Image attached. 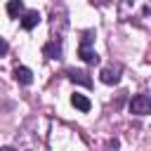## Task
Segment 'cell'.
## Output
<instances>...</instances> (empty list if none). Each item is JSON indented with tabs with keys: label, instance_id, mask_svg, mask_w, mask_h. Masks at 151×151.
Wrapping results in <instances>:
<instances>
[{
	"label": "cell",
	"instance_id": "obj_3",
	"mask_svg": "<svg viewBox=\"0 0 151 151\" xmlns=\"http://www.w3.org/2000/svg\"><path fill=\"white\" fill-rule=\"evenodd\" d=\"M130 113H134V116L151 113V97L149 94H134L130 101Z\"/></svg>",
	"mask_w": 151,
	"mask_h": 151
},
{
	"label": "cell",
	"instance_id": "obj_6",
	"mask_svg": "<svg viewBox=\"0 0 151 151\" xmlns=\"http://www.w3.org/2000/svg\"><path fill=\"white\" fill-rule=\"evenodd\" d=\"M66 76H68V80H73V83H78V85H83V87H92V78H90L85 71L68 68V71H66Z\"/></svg>",
	"mask_w": 151,
	"mask_h": 151
},
{
	"label": "cell",
	"instance_id": "obj_1",
	"mask_svg": "<svg viewBox=\"0 0 151 151\" xmlns=\"http://www.w3.org/2000/svg\"><path fill=\"white\" fill-rule=\"evenodd\" d=\"M149 12H151L149 0H120L118 5L120 21H142L149 19Z\"/></svg>",
	"mask_w": 151,
	"mask_h": 151
},
{
	"label": "cell",
	"instance_id": "obj_4",
	"mask_svg": "<svg viewBox=\"0 0 151 151\" xmlns=\"http://www.w3.org/2000/svg\"><path fill=\"white\" fill-rule=\"evenodd\" d=\"M120 73H123L120 64H109V66L101 68L99 78H101V83H106V85H116V83L120 80Z\"/></svg>",
	"mask_w": 151,
	"mask_h": 151
},
{
	"label": "cell",
	"instance_id": "obj_7",
	"mask_svg": "<svg viewBox=\"0 0 151 151\" xmlns=\"http://www.w3.org/2000/svg\"><path fill=\"white\" fill-rule=\"evenodd\" d=\"M42 54L47 59H59L61 57V40H50L42 45Z\"/></svg>",
	"mask_w": 151,
	"mask_h": 151
},
{
	"label": "cell",
	"instance_id": "obj_9",
	"mask_svg": "<svg viewBox=\"0 0 151 151\" xmlns=\"http://www.w3.org/2000/svg\"><path fill=\"white\" fill-rule=\"evenodd\" d=\"M14 80L21 83V85H31V83H33V73H31V68H26V66H17V68H14Z\"/></svg>",
	"mask_w": 151,
	"mask_h": 151
},
{
	"label": "cell",
	"instance_id": "obj_5",
	"mask_svg": "<svg viewBox=\"0 0 151 151\" xmlns=\"http://www.w3.org/2000/svg\"><path fill=\"white\" fill-rule=\"evenodd\" d=\"M38 24H40V12H38V9H28V12H24V17H21V28L31 31V28H35Z\"/></svg>",
	"mask_w": 151,
	"mask_h": 151
},
{
	"label": "cell",
	"instance_id": "obj_8",
	"mask_svg": "<svg viewBox=\"0 0 151 151\" xmlns=\"http://www.w3.org/2000/svg\"><path fill=\"white\" fill-rule=\"evenodd\" d=\"M57 26H59V33L64 35V31H66V26H68V21H66V14H64L61 9H59V12H57V9L52 12V21H50V31H54Z\"/></svg>",
	"mask_w": 151,
	"mask_h": 151
},
{
	"label": "cell",
	"instance_id": "obj_12",
	"mask_svg": "<svg viewBox=\"0 0 151 151\" xmlns=\"http://www.w3.org/2000/svg\"><path fill=\"white\" fill-rule=\"evenodd\" d=\"M7 50H9L7 40H5V38H0V57H5V54H7Z\"/></svg>",
	"mask_w": 151,
	"mask_h": 151
},
{
	"label": "cell",
	"instance_id": "obj_10",
	"mask_svg": "<svg viewBox=\"0 0 151 151\" xmlns=\"http://www.w3.org/2000/svg\"><path fill=\"white\" fill-rule=\"evenodd\" d=\"M71 104H73V106H76L78 111H83V113H87V111L92 109V104H90V99H87L85 94H78V92H76V94L71 97Z\"/></svg>",
	"mask_w": 151,
	"mask_h": 151
},
{
	"label": "cell",
	"instance_id": "obj_11",
	"mask_svg": "<svg viewBox=\"0 0 151 151\" xmlns=\"http://www.w3.org/2000/svg\"><path fill=\"white\" fill-rule=\"evenodd\" d=\"M21 12H24V2H21V0H9V2H7V14H9L12 19H19Z\"/></svg>",
	"mask_w": 151,
	"mask_h": 151
},
{
	"label": "cell",
	"instance_id": "obj_2",
	"mask_svg": "<svg viewBox=\"0 0 151 151\" xmlns=\"http://www.w3.org/2000/svg\"><path fill=\"white\" fill-rule=\"evenodd\" d=\"M92 42H94V31H85L80 38V45H78V57L85 64H99V57L92 50Z\"/></svg>",
	"mask_w": 151,
	"mask_h": 151
},
{
	"label": "cell",
	"instance_id": "obj_13",
	"mask_svg": "<svg viewBox=\"0 0 151 151\" xmlns=\"http://www.w3.org/2000/svg\"><path fill=\"white\" fill-rule=\"evenodd\" d=\"M0 151H17V149H12V146H2Z\"/></svg>",
	"mask_w": 151,
	"mask_h": 151
}]
</instances>
